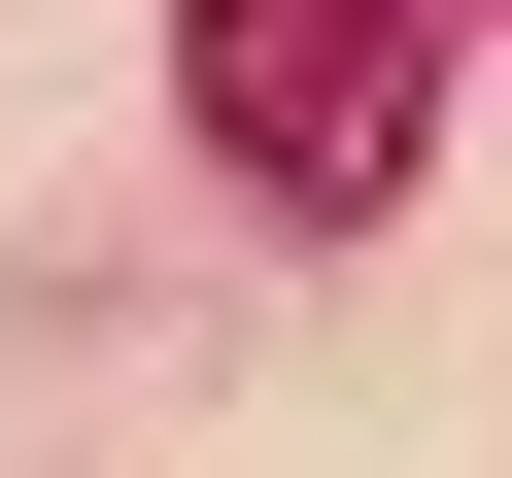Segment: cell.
<instances>
[{
  "instance_id": "1",
  "label": "cell",
  "mask_w": 512,
  "mask_h": 478,
  "mask_svg": "<svg viewBox=\"0 0 512 478\" xmlns=\"http://www.w3.org/2000/svg\"><path fill=\"white\" fill-rule=\"evenodd\" d=\"M171 103L239 205H410L444 171V0H171Z\"/></svg>"
}]
</instances>
